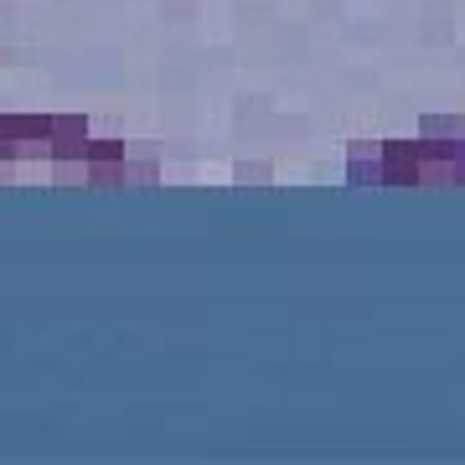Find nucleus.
I'll use <instances>...</instances> for the list:
<instances>
[{
  "mask_svg": "<svg viewBox=\"0 0 465 465\" xmlns=\"http://www.w3.org/2000/svg\"><path fill=\"white\" fill-rule=\"evenodd\" d=\"M16 140H52V114L16 109Z\"/></svg>",
  "mask_w": 465,
  "mask_h": 465,
  "instance_id": "nucleus-6",
  "label": "nucleus"
},
{
  "mask_svg": "<svg viewBox=\"0 0 465 465\" xmlns=\"http://www.w3.org/2000/svg\"><path fill=\"white\" fill-rule=\"evenodd\" d=\"M347 182L351 186H382V150L372 140H351L347 145Z\"/></svg>",
  "mask_w": 465,
  "mask_h": 465,
  "instance_id": "nucleus-3",
  "label": "nucleus"
},
{
  "mask_svg": "<svg viewBox=\"0 0 465 465\" xmlns=\"http://www.w3.org/2000/svg\"><path fill=\"white\" fill-rule=\"evenodd\" d=\"M0 166H16V140H0Z\"/></svg>",
  "mask_w": 465,
  "mask_h": 465,
  "instance_id": "nucleus-10",
  "label": "nucleus"
},
{
  "mask_svg": "<svg viewBox=\"0 0 465 465\" xmlns=\"http://www.w3.org/2000/svg\"><path fill=\"white\" fill-rule=\"evenodd\" d=\"M382 150V186H424L419 140H378Z\"/></svg>",
  "mask_w": 465,
  "mask_h": 465,
  "instance_id": "nucleus-1",
  "label": "nucleus"
},
{
  "mask_svg": "<svg viewBox=\"0 0 465 465\" xmlns=\"http://www.w3.org/2000/svg\"><path fill=\"white\" fill-rule=\"evenodd\" d=\"M130 145L114 140V134H88V166H109V161H124Z\"/></svg>",
  "mask_w": 465,
  "mask_h": 465,
  "instance_id": "nucleus-5",
  "label": "nucleus"
},
{
  "mask_svg": "<svg viewBox=\"0 0 465 465\" xmlns=\"http://www.w3.org/2000/svg\"><path fill=\"white\" fill-rule=\"evenodd\" d=\"M0 140H16V109H0Z\"/></svg>",
  "mask_w": 465,
  "mask_h": 465,
  "instance_id": "nucleus-9",
  "label": "nucleus"
},
{
  "mask_svg": "<svg viewBox=\"0 0 465 465\" xmlns=\"http://www.w3.org/2000/svg\"><path fill=\"white\" fill-rule=\"evenodd\" d=\"M52 186H88V161H47Z\"/></svg>",
  "mask_w": 465,
  "mask_h": 465,
  "instance_id": "nucleus-7",
  "label": "nucleus"
},
{
  "mask_svg": "<svg viewBox=\"0 0 465 465\" xmlns=\"http://www.w3.org/2000/svg\"><path fill=\"white\" fill-rule=\"evenodd\" d=\"M150 182H161V166H155L150 145H130V155H124V186H150Z\"/></svg>",
  "mask_w": 465,
  "mask_h": 465,
  "instance_id": "nucleus-4",
  "label": "nucleus"
},
{
  "mask_svg": "<svg viewBox=\"0 0 465 465\" xmlns=\"http://www.w3.org/2000/svg\"><path fill=\"white\" fill-rule=\"evenodd\" d=\"M88 186H124V161H109V166H88Z\"/></svg>",
  "mask_w": 465,
  "mask_h": 465,
  "instance_id": "nucleus-8",
  "label": "nucleus"
},
{
  "mask_svg": "<svg viewBox=\"0 0 465 465\" xmlns=\"http://www.w3.org/2000/svg\"><path fill=\"white\" fill-rule=\"evenodd\" d=\"M88 114H52V161H88Z\"/></svg>",
  "mask_w": 465,
  "mask_h": 465,
  "instance_id": "nucleus-2",
  "label": "nucleus"
}]
</instances>
